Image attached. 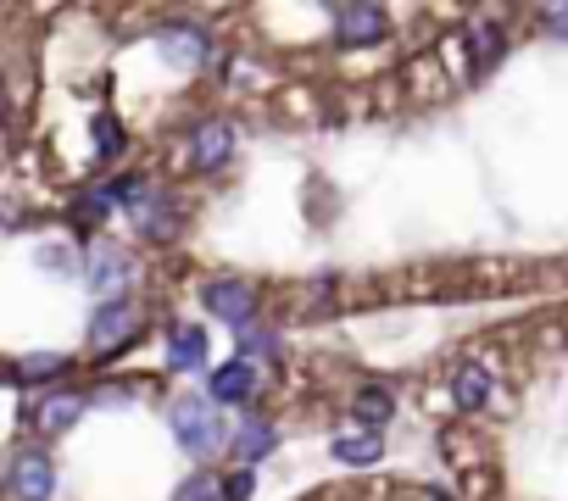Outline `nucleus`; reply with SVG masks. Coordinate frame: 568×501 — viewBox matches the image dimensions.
Returning <instances> with one entry per match:
<instances>
[{
	"instance_id": "f257e3e1",
	"label": "nucleus",
	"mask_w": 568,
	"mask_h": 501,
	"mask_svg": "<svg viewBox=\"0 0 568 501\" xmlns=\"http://www.w3.org/2000/svg\"><path fill=\"white\" fill-rule=\"evenodd\" d=\"M168 423H173V440L190 451V457H217V451H229V418H223V407H212L206 396H173V407H168Z\"/></svg>"
},
{
	"instance_id": "f03ea898",
	"label": "nucleus",
	"mask_w": 568,
	"mask_h": 501,
	"mask_svg": "<svg viewBox=\"0 0 568 501\" xmlns=\"http://www.w3.org/2000/svg\"><path fill=\"white\" fill-rule=\"evenodd\" d=\"M140 329H145V313H140L134 296L95 307V318H90V362H112L118 351H129L140 340Z\"/></svg>"
},
{
	"instance_id": "7ed1b4c3",
	"label": "nucleus",
	"mask_w": 568,
	"mask_h": 501,
	"mask_svg": "<svg viewBox=\"0 0 568 501\" xmlns=\"http://www.w3.org/2000/svg\"><path fill=\"white\" fill-rule=\"evenodd\" d=\"M84 279H90V290H95V296L123 301V296L134 290L140 268H134V257H129L123 245H90V250H84Z\"/></svg>"
},
{
	"instance_id": "20e7f679",
	"label": "nucleus",
	"mask_w": 568,
	"mask_h": 501,
	"mask_svg": "<svg viewBox=\"0 0 568 501\" xmlns=\"http://www.w3.org/2000/svg\"><path fill=\"white\" fill-rule=\"evenodd\" d=\"M256 285H245V279H212L206 290H201V307L217 318V324H229V329H245L251 318H256Z\"/></svg>"
},
{
	"instance_id": "39448f33",
	"label": "nucleus",
	"mask_w": 568,
	"mask_h": 501,
	"mask_svg": "<svg viewBox=\"0 0 568 501\" xmlns=\"http://www.w3.org/2000/svg\"><path fill=\"white\" fill-rule=\"evenodd\" d=\"M7 490H12L18 501H51V495H57V462H51L40 446H23V451L12 457Z\"/></svg>"
},
{
	"instance_id": "423d86ee",
	"label": "nucleus",
	"mask_w": 568,
	"mask_h": 501,
	"mask_svg": "<svg viewBox=\"0 0 568 501\" xmlns=\"http://www.w3.org/2000/svg\"><path fill=\"white\" fill-rule=\"evenodd\" d=\"M329 23H335V40L352 45V51L379 45V40L390 34V12H385V7H368V0H357V7H335Z\"/></svg>"
},
{
	"instance_id": "0eeeda50",
	"label": "nucleus",
	"mask_w": 568,
	"mask_h": 501,
	"mask_svg": "<svg viewBox=\"0 0 568 501\" xmlns=\"http://www.w3.org/2000/svg\"><path fill=\"white\" fill-rule=\"evenodd\" d=\"M129 223H134V234H145V239H173L179 234V223H184V212H179V195H168V190H145L134 206H129Z\"/></svg>"
},
{
	"instance_id": "6e6552de",
	"label": "nucleus",
	"mask_w": 568,
	"mask_h": 501,
	"mask_svg": "<svg viewBox=\"0 0 568 501\" xmlns=\"http://www.w3.org/2000/svg\"><path fill=\"white\" fill-rule=\"evenodd\" d=\"M234 156V123L229 117H201L190 134V167L195 173H217Z\"/></svg>"
},
{
	"instance_id": "1a4fd4ad",
	"label": "nucleus",
	"mask_w": 568,
	"mask_h": 501,
	"mask_svg": "<svg viewBox=\"0 0 568 501\" xmlns=\"http://www.w3.org/2000/svg\"><path fill=\"white\" fill-rule=\"evenodd\" d=\"M256 385H262V374L251 368V362H223V368H212V379H206V401L212 407H245L251 396H256Z\"/></svg>"
},
{
	"instance_id": "9d476101",
	"label": "nucleus",
	"mask_w": 568,
	"mask_h": 501,
	"mask_svg": "<svg viewBox=\"0 0 568 501\" xmlns=\"http://www.w3.org/2000/svg\"><path fill=\"white\" fill-rule=\"evenodd\" d=\"M84 407H90L84 390H40V401H34L29 418H34L40 434H68V429L84 418Z\"/></svg>"
},
{
	"instance_id": "9b49d317",
	"label": "nucleus",
	"mask_w": 568,
	"mask_h": 501,
	"mask_svg": "<svg viewBox=\"0 0 568 501\" xmlns=\"http://www.w3.org/2000/svg\"><path fill=\"white\" fill-rule=\"evenodd\" d=\"M446 390H452V407H457V412H485L490 396H496V379H490L485 362H457Z\"/></svg>"
},
{
	"instance_id": "f8f14e48",
	"label": "nucleus",
	"mask_w": 568,
	"mask_h": 501,
	"mask_svg": "<svg viewBox=\"0 0 568 501\" xmlns=\"http://www.w3.org/2000/svg\"><path fill=\"white\" fill-rule=\"evenodd\" d=\"M463 45H468V73L479 79V73H490V68L501 62V51H507V29H501V23L474 18V23L463 29Z\"/></svg>"
},
{
	"instance_id": "ddd939ff",
	"label": "nucleus",
	"mask_w": 568,
	"mask_h": 501,
	"mask_svg": "<svg viewBox=\"0 0 568 501\" xmlns=\"http://www.w3.org/2000/svg\"><path fill=\"white\" fill-rule=\"evenodd\" d=\"M273 446H278V429H273L267 418H245L240 429H229V451L240 457V468L262 462V457H267Z\"/></svg>"
},
{
	"instance_id": "4468645a",
	"label": "nucleus",
	"mask_w": 568,
	"mask_h": 501,
	"mask_svg": "<svg viewBox=\"0 0 568 501\" xmlns=\"http://www.w3.org/2000/svg\"><path fill=\"white\" fill-rule=\"evenodd\" d=\"M329 451H335V462H346V468H374V462L385 457V434L357 423L352 434H335V446H329Z\"/></svg>"
},
{
	"instance_id": "2eb2a0df",
	"label": "nucleus",
	"mask_w": 568,
	"mask_h": 501,
	"mask_svg": "<svg viewBox=\"0 0 568 501\" xmlns=\"http://www.w3.org/2000/svg\"><path fill=\"white\" fill-rule=\"evenodd\" d=\"M162 51H168L173 62H190V68H195V62L212 57V34L195 29V23H168V29H162Z\"/></svg>"
},
{
	"instance_id": "dca6fc26",
	"label": "nucleus",
	"mask_w": 568,
	"mask_h": 501,
	"mask_svg": "<svg viewBox=\"0 0 568 501\" xmlns=\"http://www.w3.org/2000/svg\"><path fill=\"white\" fill-rule=\"evenodd\" d=\"M206 362V335L195 324H173L168 329V368L173 374H195Z\"/></svg>"
},
{
	"instance_id": "f3484780",
	"label": "nucleus",
	"mask_w": 568,
	"mask_h": 501,
	"mask_svg": "<svg viewBox=\"0 0 568 501\" xmlns=\"http://www.w3.org/2000/svg\"><path fill=\"white\" fill-rule=\"evenodd\" d=\"M57 374H68V357H62V351H29V357H18V368H12L18 385H45V379H57Z\"/></svg>"
},
{
	"instance_id": "a211bd4d",
	"label": "nucleus",
	"mask_w": 568,
	"mask_h": 501,
	"mask_svg": "<svg viewBox=\"0 0 568 501\" xmlns=\"http://www.w3.org/2000/svg\"><path fill=\"white\" fill-rule=\"evenodd\" d=\"M352 412L363 418V429H379V423L396 412V396H390L385 385H363V390L352 396Z\"/></svg>"
},
{
	"instance_id": "6ab92c4d",
	"label": "nucleus",
	"mask_w": 568,
	"mask_h": 501,
	"mask_svg": "<svg viewBox=\"0 0 568 501\" xmlns=\"http://www.w3.org/2000/svg\"><path fill=\"white\" fill-rule=\"evenodd\" d=\"M256 357H262V362H273V357H278V335H273V329L245 324V329H240V362H256Z\"/></svg>"
},
{
	"instance_id": "aec40b11",
	"label": "nucleus",
	"mask_w": 568,
	"mask_h": 501,
	"mask_svg": "<svg viewBox=\"0 0 568 501\" xmlns=\"http://www.w3.org/2000/svg\"><path fill=\"white\" fill-rule=\"evenodd\" d=\"M173 501H223V473H190L173 490Z\"/></svg>"
},
{
	"instance_id": "412c9836",
	"label": "nucleus",
	"mask_w": 568,
	"mask_h": 501,
	"mask_svg": "<svg viewBox=\"0 0 568 501\" xmlns=\"http://www.w3.org/2000/svg\"><path fill=\"white\" fill-rule=\"evenodd\" d=\"M112 212H118L112 190H90V195H79V206H73V217H79V223H90V228H95V223H106Z\"/></svg>"
},
{
	"instance_id": "4be33fe9",
	"label": "nucleus",
	"mask_w": 568,
	"mask_h": 501,
	"mask_svg": "<svg viewBox=\"0 0 568 501\" xmlns=\"http://www.w3.org/2000/svg\"><path fill=\"white\" fill-rule=\"evenodd\" d=\"M95 151H101V162H112V156L123 151V129H118V117H112V112H101V117H95Z\"/></svg>"
},
{
	"instance_id": "5701e85b",
	"label": "nucleus",
	"mask_w": 568,
	"mask_h": 501,
	"mask_svg": "<svg viewBox=\"0 0 568 501\" xmlns=\"http://www.w3.org/2000/svg\"><path fill=\"white\" fill-rule=\"evenodd\" d=\"M134 396H140L134 385H123V379H106V385H101V390H90L84 401H101V407H123V401H134Z\"/></svg>"
},
{
	"instance_id": "b1692460",
	"label": "nucleus",
	"mask_w": 568,
	"mask_h": 501,
	"mask_svg": "<svg viewBox=\"0 0 568 501\" xmlns=\"http://www.w3.org/2000/svg\"><path fill=\"white\" fill-rule=\"evenodd\" d=\"M256 490V473L251 468H234V473H223V501H245Z\"/></svg>"
},
{
	"instance_id": "393cba45",
	"label": "nucleus",
	"mask_w": 568,
	"mask_h": 501,
	"mask_svg": "<svg viewBox=\"0 0 568 501\" xmlns=\"http://www.w3.org/2000/svg\"><path fill=\"white\" fill-rule=\"evenodd\" d=\"M535 18L546 23V34H568V7H540Z\"/></svg>"
},
{
	"instance_id": "a878e982",
	"label": "nucleus",
	"mask_w": 568,
	"mask_h": 501,
	"mask_svg": "<svg viewBox=\"0 0 568 501\" xmlns=\"http://www.w3.org/2000/svg\"><path fill=\"white\" fill-rule=\"evenodd\" d=\"M0 123H7V79H0Z\"/></svg>"
}]
</instances>
